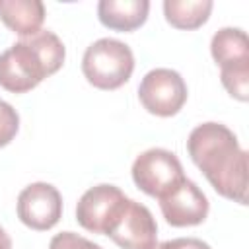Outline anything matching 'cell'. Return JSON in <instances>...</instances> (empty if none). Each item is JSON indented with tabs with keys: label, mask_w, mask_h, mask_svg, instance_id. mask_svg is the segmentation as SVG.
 <instances>
[{
	"label": "cell",
	"mask_w": 249,
	"mask_h": 249,
	"mask_svg": "<svg viewBox=\"0 0 249 249\" xmlns=\"http://www.w3.org/2000/svg\"><path fill=\"white\" fill-rule=\"evenodd\" d=\"M187 150L218 195L247 204V150L226 124L208 121L195 126L187 138Z\"/></svg>",
	"instance_id": "6da1fadb"
},
{
	"label": "cell",
	"mask_w": 249,
	"mask_h": 249,
	"mask_svg": "<svg viewBox=\"0 0 249 249\" xmlns=\"http://www.w3.org/2000/svg\"><path fill=\"white\" fill-rule=\"evenodd\" d=\"M66 49L56 33L41 29L0 53V86L10 93H25L64 64Z\"/></svg>",
	"instance_id": "7a4b0ae2"
},
{
	"label": "cell",
	"mask_w": 249,
	"mask_h": 249,
	"mask_svg": "<svg viewBox=\"0 0 249 249\" xmlns=\"http://www.w3.org/2000/svg\"><path fill=\"white\" fill-rule=\"evenodd\" d=\"M132 70L134 54L126 43L117 39H97L82 56L84 78L97 89H119L130 80Z\"/></svg>",
	"instance_id": "3957f363"
},
{
	"label": "cell",
	"mask_w": 249,
	"mask_h": 249,
	"mask_svg": "<svg viewBox=\"0 0 249 249\" xmlns=\"http://www.w3.org/2000/svg\"><path fill=\"white\" fill-rule=\"evenodd\" d=\"M130 173L134 185L142 193L158 200L169 195L187 179L179 158L163 148H150L138 154Z\"/></svg>",
	"instance_id": "277c9868"
},
{
	"label": "cell",
	"mask_w": 249,
	"mask_h": 249,
	"mask_svg": "<svg viewBox=\"0 0 249 249\" xmlns=\"http://www.w3.org/2000/svg\"><path fill=\"white\" fill-rule=\"evenodd\" d=\"M128 200L130 198H126L124 193L115 185H95L80 196L76 204V220L91 233L109 235V231L121 220Z\"/></svg>",
	"instance_id": "5b68a950"
},
{
	"label": "cell",
	"mask_w": 249,
	"mask_h": 249,
	"mask_svg": "<svg viewBox=\"0 0 249 249\" xmlns=\"http://www.w3.org/2000/svg\"><path fill=\"white\" fill-rule=\"evenodd\" d=\"M187 84L179 72L171 68H154L150 70L140 86L138 99L142 107L156 117H173L187 103Z\"/></svg>",
	"instance_id": "8992f818"
},
{
	"label": "cell",
	"mask_w": 249,
	"mask_h": 249,
	"mask_svg": "<svg viewBox=\"0 0 249 249\" xmlns=\"http://www.w3.org/2000/svg\"><path fill=\"white\" fill-rule=\"evenodd\" d=\"M62 216V196L51 183L37 181L18 195V218L35 231H47Z\"/></svg>",
	"instance_id": "52a82bcc"
},
{
	"label": "cell",
	"mask_w": 249,
	"mask_h": 249,
	"mask_svg": "<svg viewBox=\"0 0 249 249\" xmlns=\"http://www.w3.org/2000/svg\"><path fill=\"white\" fill-rule=\"evenodd\" d=\"M160 210L169 226L189 228L198 226L206 220L210 204L206 195L196 187V183L185 179L177 189L160 198Z\"/></svg>",
	"instance_id": "ba28073f"
},
{
	"label": "cell",
	"mask_w": 249,
	"mask_h": 249,
	"mask_svg": "<svg viewBox=\"0 0 249 249\" xmlns=\"http://www.w3.org/2000/svg\"><path fill=\"white\" fill-rule=\"evenodd\" d=\"M109 237L121 249H150L158 243V224L144 204L128 200L121 220L109 231Z\"/></svg>",
	"instance_id": "9c48e42d"
},
{
	"label": "cell",
	"mask_w": 249,
	"mask_h": 249,
	"mask_svg": "<svg viewBox=\"0 0 249 249\" xmlns=\"http://www.w3.org/2000/svg\"><path fill=\"white\" fill-rule=\"evenodd\" d=\"M210 54L222 70L249 68V39L239 27H222L212 35Z\"/></svg>",
	"instance_id": "30bf717a"
},
{
	"label": "cell",
	"mask_w": 249,
	"mask_h": 249,
	"mask_svg": "<svg viewBox=\"0 0 249 249\" xmlns=\"http://www.w3.org/2000/svg\"><path fill=\"white\" fill-rule=\"evenodd\" d=\"M45 16L41 0H0V21L21 39L39 33Z\"/></svg>",
	"instance_id": "8fae6325"
},
{
	"label": "cell",
	"mask_w": 249,
	"mask_h": 249,
	"mask_svg": "<svg viewBox=\"0 0 249 249\" xmlns=\"http://www.w3.org/2000/svg\"><path fill=\"white\" fill-rule=\"evenodd\" d=\"M148 0H101L97 4L99 21L115 31H134L148 19Z\"/></svg>",
	"instance_id": "7c38bea8"
},
{
	"label": "cell",
	"mask_w": 249,
	"mask_h": 249,
	"mask_svg": "<svg viewBox=\"0 0 249 249\" xmlns=\"http://www.w3.org/2000/svg\"><path fill=\"white\" fill-rule=\"evenodd\" d=\"M214 8L212 0H165L163 16L169 25L177 29H198L210 18Z\"/></svg>",
	"instance_id": "4fadbf2b"
},
{
	"label": "cell",
	"mask_w": 249,
	"mask_h": 249,
	"mask_svg": "<svg viewBox=\"0 0 249 249\" xmlns=\"http://www.w3.org/2000/svg\"><path fill=\"white\" fill-rule=\"evenodd\" d=\"M220 80L222 86L226 88V91L245 103L249 99V68H237V70H222L220 72Z\"/></svg>",
	"instance_id": "5bb4252c"
},
{
	"label": "cell",
	"mask_w": 249,
	"mask_h": 249,
	"mask_svg": "<svg viewBox=\"0 0 249 249\" xmlns=\"http://www.w3.org/2000/svg\"><path fill=\"white\" fill-rule=\"evenodd\" d=\"M18 130H19V115H18V111L10 103L0 99V148L8 146L16 138Z\"/></svg>",
	"instance_id": "9a60e30c"
},
{
	"label": "cell",
	"mask_w": 249,
	"mask_h": 249,
	"mask_svg": "<svg viewBox=\"0 0 249 249\" xmlns=\"http://www.w3.org/2000/svg\"><path fill=\"white\" fill-rule=\"evenodd\" d=\"M49 249H101V247L74 231H62L51 239Z\"/></svg>",
	"instance_id": "2e32d148"
},
{
	"label": "cell",
	"mask_w": 249,
	"mask_h": 249,
	"mask_svg": "<svg viewBox=\"0 0 249 249\" xmlns=\"http://www.w3.org/2000/svg\"><path fill=\"white\" fill-rule=\"evenodd\" d=\"M150 249H210V245L198 237H177V239L156 243Z\"/></svg>",
	"instance_id": "e0dca14e"
},
{
	"label": "cell",
	"mask_w": 249,
	"mask_h": 249,
	"mask_svg": "<svg viewBox=\"0 0 249 249\" xmlns=\"http://www.w3.org/2000/svg\"><path fill=\"white\" fill-rule=\"evenodd\" d=\"M0 249H12V239L2 226H0Z\"/></svg>",
	"instance_id": "ac0fdd59"
}]
</instances>
